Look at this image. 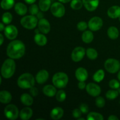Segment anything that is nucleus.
I'll list each match as a JSON object with an SVG mask.
<instances>
[{
	"mask_svg": "<svg viewBox=\"0 0 120 120\" xmlns=\"http://www.w3.org/2000/svg\"><path fill=\"white\" fill-rule=\"evenodd\" d=\"M105 104V101L103 97L98 96L96 99V105L98 108L104 107Z\"/></svg>",
	"mask_w": 120,
	"mask_h": 120,
	"instance_id": "nucleus-36",
	"label": "nucleus"
},
{
	"mask_svg": "<svg viewBox=\"0 0 120 120\" xmlns=\"http://www.w3.org/2000/svg\"><path fill=\"white\" fill-rule=\"evenodd\" d=\"M39 7H38L37 5L36 4H31V5L29 8V12L30 14V15H36L39 12Z\"/></svg>",
	"mask_w": 120,
	"mask_h": 120,
	"instance_id": "nucleus-37",
	"label": "nucleus"
},
{
	"mask_svg": "<svg viewBox=\"0 0 120 120\" xmlns=\"http://www.w3.org/2000/svg\"><path fill=\"white\" fill-rule=\"evenodd\" d=\"M12 21V15L11 13L7 12L4 13L2 16V22L4 24H9Z\"/></svg>",
	"mask_w": 120,
	"mask_h": 120,
	"instance_id": "nucleus-33",
	"label": "nucleus"
},
{
	"mask_svg": "<svg viewBox=\"0 0 120 120\" xmlns=\"http://www.w3.org/2000/svg\"><path fill=\"white\" fill-rule=\"evenodd\" d=\"M118 92L116 90H109L106 93V96L107 98L109 100H114L118 97Z\"/></svg>",
	"mask_w": 120,
	"mask_h": 120,
	"instance_id": "nucleus-35",
	"label": "nucleus"
},
{
	"mask_svg": "<svg viewBox=\"0 0 120 120\" xmlns=\"http://www.w3.org/2000/svg\"><path fill=\"white\" fill-rule=\"evenodd\" d=\"M119 92H120V91H119Z\"/></svg>",
	"mask_w": 120,
	"mask_h": 120,
	"instance_id": "nucleus-54",
	"label": "nucleus"
},
{
	"mask_svg": "<svg viewBox=\"0 0 120 120\" xmlns=\"http://www.w3.org/2000/svg\"><path fill=\"white\" fill-rule=\"evenodd\" d=\"M38 18L35 15H30L23 16L21 19V24L23 28L27 29H33L38 23Z\"/></svg>",
	"mask_w": 120,
	"mask_h": 120,
	"instance_id": "nucleus-5",
	"label": "nucleus"
},
{
	"mask_svg": "<svg viewBox=\"0 0 120 120\" xmlns=\"http://www.w3.org/2000/svg\"><path fill=\"white\" fill-rule=\"evenodd\" d=\"M117 77H118V80L120 82V70L119 71V72L118 73V75H117Z\"/></svg>",
	"mask_w": 120,
	"mask_h": 120,
	"instance_id": "nucleus-51",
	"label": "nucleus"
},
{
	"mask_svg": "<svg viewBox=\"0 0 120 120\" xmlns=\"http://www.w3.org/2000/svg\"><path fill=\"white\" fill-rule=\"evenodd\" d=\"M42 12L43 11H41V12H39L37 14V15H36V17H37L38 19H39L43 18V17H44V14H43V13Z\"/></svg>",
	"mask_w": 120,
	"mask_h": 120,
	"instance_id": "nucleus-44",
	"label": "nucleus"
},
{
	"mask_svg": "<svg viewBox=\"0 0 120 120\" xmlns=\"http://www.w3.org/2000/svg\"><path fill=\"white\" fill-rule=\"evenodd\" d=\"M108 120H118L119 118L117 117V116H114V115H111L108 117Z\"/></svg>",
	"mask_w": 120,
	"mask_h": 120,
	"instance_id": "nucleus-45",
	"label": "nucleus"
},
{
	"mask_svg": "<svg viewBox=\"0 0 120 120\" xmlns=\"http://www.w3.org/2000/svg\"><path fill=\"white\" fill-rule=\"evenodd\" d=\"M43 93L45 96L49 97H54L56 96V94L57 93L56 87L55 86L50 85V84L46 85L43 88Z\"/></svg>",
	"mask_w": 120,
	"mask_h": 120,
	"instance_id": "nucleus-20",
	"label": "nucleus"
},
{
	"mask_svg": "<svg viewBox=\"0 0 120 120\" xmlns=\"http://www.w3.org/2000/svg\"><path fill=\"white\" fill-rule=\"evenodd\" d=\"M35 80L32 75L29 73H25L18 77L17 84L21 89H30L35 85Z\"/></svg>",
	"mask_w": 120,
	"mask_h": 120,
	"instance_id": "nucleus-3",
	"label": "nucleus"
},
{
	"mask_svg": "<svg viewBox=\"0 0 120 120\" xmlns=\"http://www.w3.org/2000/svg\"><path fill=\"white\" fill-rule=\"evenodd\" d=\"M5 26H4V23H2V22H1V23H0V31L2 32L5 29Z\"/></svg>",
	"mask_w": 120,
	"mask_h": 120,
	"instance_id": "nucleus-47",
	"label": "nucleus"
},
{
	"mask_svg": "<svg viewBox=\"0 0 120 120\" xmlns=\"http://www.w3.org/2000/svg\"><path fill=\"white\" fill-rule=\"evenodd\" d=\"M14 9L16 14L21 16L25 15L28 11L27 7L22 2H18L15 4L14 6Z\"/></svg>",
	"mask_w": 120,
	"mask_h": 120,
	"instance_id": "nucleus-21",
	"label": "nucleus"
},
{
	"mask_svg": "<svg viewBox=\"0 0 120 120\" xmlns=\"http://www.w3.org/2000/svg\"><path fill=\"white\" fill-rule=\"evenodd\" d=\"M104 68L109 73L114 74L120 70V63L116 59L109 58L104 63Z\"/></svg>",
	"mask_w": 120,
	"mask_h": 120,
	"instance_id": "nucleus-6",
	"label": "nucleus"
},
{
	"mask_svg": "<svg viewBox=\"0 0 120 120\" xmlns=\"http://www.w3.org/2000/svg\"><path fill=\"white\" fill-rule=\"evenodd\" d=\"M82 112L80 110V109H75L73 110L72 115L74 118L78 119L79 118H80L82 116Z\"/></svg>",
	"mask_w": 120,
	"mask_h": 120,
	"instance_id": "nucleus-40",
	"label": "nucleus"
},
{
	"mask_svg": "<svg viewBox=\"0 0 120 120\" xmlns=\"http://www.w3.org/2000/svg\"><path fill=\"white\" fill-rule=\"evenodd\" d=\"M15 4V0H2L1 2V8L5 10H8L12 8Z\"/></svg>",
	"mask_w": 120,
	"mask_h": 120,
	"instance_id": "nucleus-28",
	"label": "nucleus"
},
{
	"mask_svg": "<svg viewBox=\"0 0 120 120\" xmlns=\"http://www.w3.org/2000/svg\"><path fill=\"white\" fill-rule=\"evenodd\" d=\"M38 29L42 34H47L50 30V25L46 19L42 18L38 21Z\"/></svg>",
	"mask_w": 120,
	"mask_h": 120,
	"instance_id": "nucleus-13",
	"label": "nucleus"
},
{
	"mask_svg": "<svg viewBox=\"0 0 120 120\" xmlns=\"http://www.w3.org/2000/svg\"><path fill=\"white\" fill-rule=\"evenodd\" d=\"M107 35L111 39H116L119 36V30L115 26H110L107 30Z\"/></svg>",
	"mask_w": 120,
	"mask_h": 120,
	"instance_id": "nucleus-27",
	"label": "nucleus"
},
{
	"mask_svg": "<svg viewBox=\"0 0 120 120\" xmlns=\"http://www.w3.org/2000/svg\"><path fill=\"white\" fill-rule=\"evenodd\" d=\"M4 115L6 118L10 120L17 119L19 116V110L14 104H8L4 109Z\"/></svg>",
	"mask_w": 120,
	"mask_h": 120,
	"instance_id": "nucleus-7",
	"label": "nucleus"
},
{
	"mask_svg": "<svg viewBox=\"0 0 120 120\" xmlns=\"http://www.w3.org/2000/svg\"><path fill=\"white\" fill-rule=\"evenodd\" d=\"M83 5V1L82 0H71L70 2V7L75 10H79L82 8Z\"/></svg>",
	"mask_w": 120,
	"mask_h": 120,
	"instance_id": "nucleus-32",
	"label": "nucleus"
},
{
	"mask_svg": "<svg viewBox=\"0 0 120 120\" xmlns=\"http://www.w3.org/2000/svg\"><path fill=\"white\" fill-rule=\"evenodd\" d=\"M49 75L48 71L45 69H42L38 71V73L36 74L35 79L38 84H43L46 82V81L49 79Z\"/></svg>",
	"mask_w": 120,
	"mask_h": 120,
	"instance_id": "nucleus-14",
	"label": "nucleus"
},
{
	"mask_svg": "<svg viewBox=\"0 0 120 120\" xmlns=\"http://www.w3.org/2000/svg\"><path fill=\"white\" fill-rule=\"evenodd\" d=\"M103 21L101 18L98 16H94L91 18L88 22V27L91 31H97L102 28Z\"/></svg>",
	"mask_w": 120,
	"mask_h": 120,
	"instance_id": "nucleus-9",
	"label": "nucleus"
},
{
	"mask_svg": "<svg viewBox=\"0 0 120 120\" xmlns=\"http://www.w3.org/2000/svg\"><path fill=\"white\" fill-rule=\"evenodd\" d=\"M24 1L25 2H26L28 4H33L36 2V0H24Z\"/></svg>",
	"mask_w": 120,
	"mask_h": 120,
	"instance_id": "nucleus-46",
	"label": "nucleus"
},
{
	"mask_svg": "<svg viewBox=\"0 0 120 120\" xmlns=\"http://www.w3.org/2000/svg\"><path fill=\"white\" fill-rule=\"evenodd\" d=\"M107 15L110 18L116 19L120 16V7L114 5L110 7L107 11Z\"/></svg>",
	"mask_w": 120,
	"mask_h": 120,
	"instance_id": "nucleus-17",
	"label": "nucleus"
},
{
	"mask_svg": "<svg viewBox=\"0 0 120 120\" xmlns=\"http://www.w3.org/2000/svg\"><path fill=\"white\" fill-rule=\"evenodd\" d=\"M104 76H105V73H104V70L102 69H100L95 73L94 75L93 76V79L96 82L99 83L104 79Z\"/></svg>",
	"mask_w": 120,
	"mask_h": 120,
	"instance_id": "nucleus-29",
	"label": "nucleus"
},
{
	"mask_svg": "<svg viewBox=\"0 0 120 120\" xmlns=\"http://www.w3.org/2000/svg\"><path fill=\"white\" fill-rule=\"evenodd\" d=\"M86 55L90 60H95L98 57V52L93 48H88L86 50Z\"/></svg>",
	"mask_w": 120,
	"mask_h": 120,
	"instance_id": "nucleus-30",
	"label": "nucleus"
},
{
	"mask_svg": "<svg viewBox=\"0 0 120 120\" xmlns=\"http://www.w3.org/2000/svg\"><path fill=\"white\" fill-rule=\"evenodd\" d=\"M25 53V46L19 40H14L8 44L7 48V55L9 58L18 59L23 57Z\"/></svg>",
	"mask_w": 120,
	"mask_h": 120,
	"instance_id": "nucleus-1",
	"label": "nucleus"
},
{
	"mask_svg": "<svg viewBox=\"0 0 120 120\" xmlns=\"http://www.w3.org/2000/svg\"><path fill=\"white\" fill-rule=\"evenodd\" d=\"M63 114H64V111H63V109L59 107H57L53 109L50 114L52 119L54 120L60 119L63 117Z\"/></svg>",
	"mask_w": 120,
	"mask_h": 120,
	"instance_id": "nucleus-18",
	"label": "nucleus"
},
{
	"mask_svg": "<svg viewBox=\"0 0 120 120\" xmlns=\"http://www.w3.org/2000/svg\"><path fill=\"white\" fill-rule=\"evenodd\" d=\"M82 41L86 43H90L93 41L94 35L93 34L90 30H85L83 32L82 36Z\"/></svg>",
	"mask_w": 120,
	"mask_h": 120,
	"instance_id": "nucleus-25",
	"label": "nucleus"
},
{
	"mask_svg": "<svg viewBox=\"0 0 120 120\" xmlns=\"http://www.w3.org/2000/svg\"><path fill=\"white\" fill-rule=\"evenodd\" d=\"M88 27V24L84 21H81L79 22L77 25V29L80 31H84L86 30Z\"/></svg>",
	"mask_w": 120,
	"mask_h": 120,
	"instance_id": "nucleus-39",
	"label": "nucleus"
},
{
	"mask_svg": "<svg viewBox=\"0 0 120 120\" xmlns=\"http://www.w3.org/2000/svg\"><path fill=\"white\" fill-rule=\"evenodd\" d=\"M40 32H40L39 29H36V30H35V34H40Z\"/></svg>",
	"mask_w": 120,
	"mask_h": 120,
	"instance_id": "nucleus-50",
	"label": "nucleus"
},
{
	"mask_svg": "<svg viewBox=\"0 0 120 120\" xmlns=\"http://www.w3.org/2000/svg\"><path fill=\"white\" fill-rule=\"evenodd\" d=\"M79 109L82 112V113L83 114H87L89 111V106H88L87 104H85V103H83V104H81L80 105Z\"/></svg>",
	"mask_w": 120,
	"mask_h": 120,
	"instance_id": "nucleus-41",
	"label": "nucleus"
},
{
	"mask_svg": "<svg viewBox=\"0 0 120 120\" xmlns=\"http://www.w3.org/2000/svg\"><path fill=\"white\" fill-rule=\"evenodd\" d=\"M118 19H119V21H120V16L119 18H118Z\"/></svg>",
	"mask_w": 120,
	"mask_h": 120,
	"instance_id": "nucleus-53",
	"label": "nucleus"
},
{
	"mask_svg": "<svg viewBox=\"0 0 120 120\" xmlns=\"http://www.w3.org/2000/svg\"><path fill=\"white\" fill-rule=\"evenodd\" d=\"M109 86L111 89H118L120 87V83L116 79H112L109 82Z\"/></svg>",
	"mask_w": 120,
	"mask_h": 120,
	"instance_id": "nucleus-38",
	"label": "nucleus"
},
{
	"mask_svg": "<svg viewBox=\"0 0 120 120\" xmlns=\"http://www.w3.org/2000/svg\"><path fill=\"white\" fill-rule=\"evenodd\" d=\"M52 82L56 88L63 89L69 82V77L65 73L57 72L53 76Z\"/></svg>",
	"mask_w": 120,
	"mask_h": 120,
	"instance_id": "nucleus-4",
	"label": "nucleus"
},
{
	"mask_svg": "<svg viewBox=\"0 0 120 120\" xmlns=\"http://www.w3.org/2000/svg\"><path fill=\"white\" fill-rule=\"evenodd\" d=\"M86 51L84 48L78 46L75 48L71 53V59L75 62H79L82 60L84 57Z\"/></svg>",
	"mask_w": 120,
	"mask_h": 120,
	"instance_id": "nucleus-10",
	"label": "nucleus"
},
{
	"mask_svg": "<svg viewBox=\"0 0 120 120\" xmlns=\"http://www.w3.org/2000/svg\"><path fill=\"white\" fill-rule=\"evenodd\" d=\"M20 100H21V103L26 106H30L34 103L32 96L28 93L22 94L21 95Z\"/></svg>",
	"mask_w": 120,
	"mask_h": 120,
	"instance_id": "nucleus-24",
	"label": "nucleus"
},
{
	"mask_svg": "<svg viewBox=\"0 0 120 120\" xmlns=\"http://www.w3.org/2000/svg\"><path fill=\"white\" fill-rule=\"evenodd\" d=\"M34 41L38 45L40 46H44L48 42V39L43 34H36L34 37Z\"/></svg>",
	"mask_w": 120,
	"mask_h": 120,
	"instance_id": "nucleus-23",
	"label": "nucleus"
},
{
	"mask_svg": "<svg viewBox=\"0 0 120 120\" xmlns=\"http://www.w3.org/2000/svg\"><path fill=\"white\" fill-rule=\"evenodd\" d=\"M51 5V0H39V9L43 12H46L49 10Z\"/></svg>",
	"mask_w": 120,
	"mask_h": 120,
	"instance_id": "nucleus-26",
	"label": "nucleus"
},
{
	"mask_svg": "<svg viewBox=\"0 0 120 120\" xmlns=\"http://www.w3.org/2000/svg\"><path fill=\"white\" fill-rule=\"evenodd\" d=\"M75 76L79 82H85L88 78V72L84 68H79L75 72Z\"/></svg>",
	"mask_w": 120,
	"mask_h": 120,
	"instance_id": "nucleus-16",
	"label": "nucleus"
},
{
	"mask_svg": "<svg viewBox=\"0 0 120 120\" xmlns=\"http://www.w3.org/2000/svg\"><path fill=\"white\" fill-rule=\"evenodd\" d=\"M86 90L87 93L92 97H98L101 91L100 87L93 83H89L87 84Z\"/></svg>",
	"mask_w": 120,
	"mask_h": 120,
	"instance_id": "nucleus-11",
	"label": "nucleus"
},
{
	"mask_svg": "<svg viewBox=\"0 0 120 120\" xmlns=\"http://www.w3.org/2000/svg\"><path fill=\"white\" fill-rule=\"evenodd\" d=\"M30 95H31L32 97H36L38 94V90L37 88L35 87H32L30 89Z\"/></svg>",
	"mask_w": 120,
	"mask_h": 120,
	"instance_id": "nucleus-42",
	"label": "nucleus"
},
{
	"mask_svg": "<svg viewBox=\"0 0 120 120\" xmlns=\"http://www.w3.org/2000/svg\"><path fill=\"white\" fill-rule=\"evenodd\" d=\"M33 115V110L30 107H25L19 112V117L22 120H28Z\"/></svg>",
	"mask_w": 120,
	"mask_h": 120,
	"instance_id": "nucleus-19",
	"label": "nucleus"
},
{
	"mask_svg": "<svg viewBox=\"0 0 120 120\" xmlns=\"http://www.w3.org/2000/svg\"><path fill=\"white\" fill-rule=\"evenodd\" d=\"M18 30L15 26L9 25L5 27L4 29V35L9 40H14L18 36Z\"/></svg>",
	"mask_w": 120,
	"mask_h": 120,
	"instance_id": "nucleus-12",
	"label": "nucleus"
},
{
	"mask_svg": "<svg viewBox=\"0 0 120 120\" xmlns=\"http://www.w3.org/2000/svg\"><path fill=\"white\" fill-rule=\"evenodd\" d=\"M71 0H59V1L62 3H68V2H70Z\"/></svg>",
	"mask_w": 120,
	"mask_h": 120,
	"instance_id": "nucleus-49",
	"label": "nucleus"
},
{
	"mask_svg": "<svg viewBox=\"0 0 120 120\" xmlns=\"http://www.w3.org/2000/svg\"><path fill=\"white\" fill-rule=\"evenodd\" d=\"M83 5L89 11H94L99 5V0H82Z\"/></svg>",
	"mask_w": 120,
	"mask_h": 120,
	"instance_id": "nucleus-15",
	"label": "nucleus"
},
{
	"mask_svg": "<svg viewBox=\"0 0 120 120\" xmlns=\"http://www.w3.org/2000/svg\"><path fill=\"white\" fill-rule=\"evenodd\" d=\"M52 14L56 18H62L65 14V8L60 2H56L50 7Z\"/></svg>",
	"mask_w": 120,
	"mask_h": 120,
	"instance_id": "nucleus-8",
	"label": "nucleus"
},
{
	"mask_svg": "<svg viewBox=\"0 0 120 120\" xmlns=\"http://www.w3.org/2000/svg\"><path fill=\"white\" fill-rule=\"evenodd\" d=\"M4 42V36L2 34H0V45H2Z\"/></svg>",
	"mask_w": 120,
	"mask_h": 120,
	"instance_id": "nucleus-48",
	"label": "nucleus"
},
{
	"mask_svg": "<svg viewBox=\"0 0 120 120\" xmlns=\"http://www.w3.org/2000/svg\"><path fill=\"white\" fill-rule=\"evenodd\" d=\"M56 99L59 102H63L65 100L66 98V94L65 91L63 90H60L56 93Z\"/></svg>",
	"mask_w": 120,
	"mask_h": 120,
	"instance_id": "nucleus-34",
	"label": "nucleus"
},
{
	"mask_svg": "<svg viewBox=\"0 0 120 120\" xmlns=\"http://www.w3.org/2000/svg\"><path fill=\"white\" fill-rule=\"evenodd\" d=\"M87 120H103L104 117L101 114L96 112H90L87 116Z\"/></svg>",
	"mask_w": 120,
	"mask_h": 120,
	"instance_id": "nucleus-31",
	"label": "nucleus"
},
{
	"mask_svg": "<svg viewBox=\"0 0 120 120\" xmlns=\"http://www.w3.org/2000/svg\"><path fill=\"white\" fill-rule=\"evenodd\" d=\"M86 86L87 85L84 83V82H79V83H78V87L80 90H83V89H86Z\"/></svg>",
	"mask_w": 120,
	"mask_h": 120,
	"instance_id": "nucleus-43",
	"label": "nucleus"
},
{
	"mask_svg": "<svg viewBox=\"0 0 120 120\" xmlns=\"http://www.w3.org/2000/svg\"><path fill=\"white\" fill-rule=\"evenodd\" d=\"M12 100V95L7 90H2L0 92V102L2 104H8Z\"/></svg>",
	"mask_w": 120,
	"mask_h": 120,
	"instance_id": "nucleus-22",
	"label": "nucleus"
},
{
	"mask_svg": "<svg viewBox=\"0 0 120 120\" xmlns=\"http://www.w3.org/2000/svg\"><path fill=\"white\" fill-rule=\"evenodd\" d=\"M15 62L13 59L9 58L4 62L1 67V75L4 78L8 79L14 75L15 71Z\"/></svg>",
	"mask_w": 120,
	"mask_h": 120,
	"instance_id": "nucleus-2",
	"label": "nucleus"
},
{
	"mask_svg": "<svg viewBox=\"0 0 120 120\" xmlns=\"http://www.w3.org/2000/svg\"><path fill=\"white\" fill-rule=\"evenodd\" d=\"M77 120H85V119H84V118H80H80H79Z\"/></svg>",
	"mask_w": 120,
	"mask_h": 120,
	"instance_id": "nucleus-52",
	"label": "nucleus"
}]
</instances>
